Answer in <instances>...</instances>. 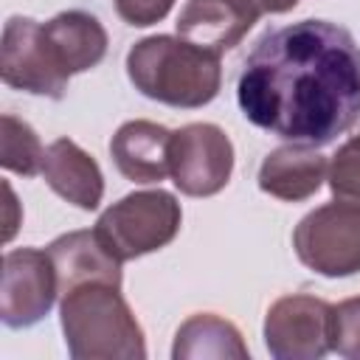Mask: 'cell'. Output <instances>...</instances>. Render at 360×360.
Segmentation results:
<instances>
[{
    "instance_id": "7a4b0ae2",
    "label": "cell",
    "mask_w": 360,
    "mask_h": 360,
    "mask_svg": "<svg viewBox=\"0 0 360 360\" xmlns=\"http://www.w3.org/2000/svg\"><path fill=\"white\" fill-rule=\"evenodd\" d=\"M135 90L169 107H202L219 93V56L183 37H146L127 53Z\"/></svg>"
},
{
    "instance_id": "4fadbf2b",
    "label": "cell",
    "mask_w": 360,
    "mask_h": 360,
    "mask_svg": "<svg viewBox=\"0 0 360 360\" xmlns=\"http://www.w3.org/2000/svg\"><path fill=\"white\" fill-rule=\"evenodd\" d=\"M45 183L76 208L93 211L104 194V177L98 163L70 138H56L42 158Z\"/></svg>"
},
{
    "instance_id": "7402d4cb",
    "label": "cell",
    "mask_w": 360,
    "mask_h": 360,
    "mask_svg": "<svg viewBox=\"0 0 360 360\" xmlns=\"http://www.w3.org/2000/svg\"><path fill=\"white\" fill-rule=\"evenodd\" d=\"M295 3H298V0H259V6H262L264 11H273V14L290 11V8H295Z\"/></svg>"
},
{
    "instance_id": "3957f363",
    "label": "cell",
    "mask_w": 360,
    "mask_h": 360,
    "mask_svg": "<svg viewBox=\"0 0 360 360\" xmlns=\"http://www.w3.org/2000/svg\"><path fill=\"white\" fill-rule=\"evenodd\" d=\"M62 332L76 360H143V329L118 287L82 284L62 298Z\"/></svg>"
},
{
    "instance_id": "ba28073f",
    "label": "cell",
    "mask_w": 360,
    "mask_h": 360,
    "mask_svg": "<svg viewBox=\"0 0 360 360\" xmlns=\"http://www.w3.org/2000/svg\"><path fill=\"white\" fill-rule=\"evenodd\" d=\"M264 343L278 360H315L332 349V304L298 292L278 298L264 318Z\"/></svg>"
},
{
    "instance_id": "ffe728a7",
    "label": "cell",
    "mask_w": 360,
    "mask_h": 360,
    "mask_svg": "<svg viewBox=\"0 0 360 360\" xmlns=\"http://www.w3.org/2000/svg\"><path fill=\"white\" fill-rule=\"evenodd\" d=\"M174 0H115V11L129 25H152L169 14Z\"/></svg>"
},
{
    "instance_id": "30bf717a",
    "label": "cell",
    "mask_w": 360,
    "mask_h": 360,
    "mask_svg": "<svg viewBox=\"0 0 360 360\" xmlns=\"http://www.w3.org/2000/svg\"><path fill=\"white\" fill-rule=\"evenodd\" d=\"M262 11L259 0H188L177 17V34L219 56L242 42Z\"/></svg>"
},
{
    "instance_id": "5b68a950",
    "label": "cell",
    "mask_w": 360,
    "mask_h": 360,
    "mask_svg": "<svg viewBox=\"0 0 360 360\" xmlns=\"http://www.w3.org/2000/svg\"><path fill=\"white\" fill-rule=\"evenodd\" d=\"M292 245L298 259L329 278L352 276L360 270V205L338 200L309 211L295 233Z\"/></svg>"
},
{
    "instance_id": "9a60e30c",
    "label": "cell",
    "mask_w": 360,
    "mask_h": 360,
    "mask_svg": "<svg viewBox=\"0 0 360 360\" xmlns=\"http://www.w3.org/2000/svg\"><path fill=\"white\" fill-rule=\"evenodd\" d=\"M323 177H326V158L312 146L292 143L273 149L264 158L259 169V188L278 200L298 202L312 197L321 188Z\"/></svg>"
},
{
    "instance_id": "44dd1931",
    "label": "cell",
    "mask_w": 360,
    "mask_h": 360,
    "mask_svg": "<svg viewBox=\"0 0 360 360\" xmlns=\"http://www.w3.org/2000/svg\"><path fill=\"white\" fill-rule=\"evenodd\" d=\"M3 194H6V231H3V239L8 242V239L17 233L20 214H17V197H14V191H11L8 183H3Z\"/></svg>"
},
{
    "instance_id": "e0dca14e",
    "label": "cell",
    "mask_w": 360,
    "mask_h": 360,
    "mask_svg": "<svg viewBox=\"0 0 360 360\" xmlns=\"http://www.w3.org/2000/svg\"><path fill=\"white\" fill-rule=\"evenodd\" d=\"M42 158H45V149H42L37 132L25 121L6 112L0 118V163L8 172L31 177V174L42 172Z\"/></svg>"
},
{
    "instance_id": "5bb4252c",
    "label": "cell",
    "mask_w": 360,
    "mask_h": 360,
    "mask_svg": "<svg viewBox=\"0 0 360 360\" xmlns=\"http://www.w3.org/2000/svg\"><path fill=\"white\" fill-rule=\"evenodd\" d=\"M45 39L68 76L96 68L107 53V31L87 11H62L42 22Z\"/></svg>"
},
{
    "instance_id": "7c38bea8",
    "label": "cell",
    "mask_w": 360,
    "mask_h": 360,
    "mask_svg": "<svg viewBox=\"0 0 360 360\" xmlns=\"http://www.w3.org/2000/svg\"><path fill=\"white\" fill-rule=\"evenodd\" d=\"M172 132L155 121H127L110 141V155L118 172L132 183H160L169 166Z\"/></svg>"
},
{
    "instance_id": "9c48e42d",
    "label": "cell",
    "mask_w": 360,
    "mask_h": 360,
    "mask_svg": "<svg viewBox=\"0 0 360 360\" xmlns=\"http://www.w3.org/2000/svg\"><path fill=\"white\" fill-rule=\"evenodd\" d=\"M59 295V281L48 250L17 248L3 256L0 315L11 329L42 321Z\"/></svg>"
},
{
    "instance_id": "277c9868",
    "label": "cell",
    "mask_w": 360,
    "mask_h": 360,
    "mask_svg": "<svg viewBox=\"0 0 360 360\" xmlns=\"http://www.w3.org/2000/svg\"><path fill=\"white\" fill-rule=\"evenodd\" d=\"M180 202L169 191H135L112 202L93 231L118 262H127L169 245L180 231Z\"/></svg>"
},
{
    "instance_id": "52a82bcc",
    "label": "cell",
    "mask_w": 360,
    "mask_h": 360,
    "mask_svg": "<svg viewBox=\"0 0 360 360\" xmlns=\"http://www.w3.org/2000/svg\"><path fill=\"white\" fill-rule=\"evenodd\" d=\"M0 76L14 90L48 98H62L70 79L59 68L45 39L42 22L31 17H11L6 22L0 45Z\"/></svg>"
},
{
    "instance_id": "2e32d148",
    "label": "cell",
    "mask_w": 360,
    "mask_h": 360,
    "mask_svg": "<svg viewBox=\"0 0 360 360\" xmlns=\"http://www.w3.org/2000/svg\"><path fill=\"white\" fill-rule=\"evenodd\" d=\"M174 360H186V357H236L245 360L248 357V346L242 343L239 329L211 312H200L191 315L174 335V349H172Z\"/></svg>"
},
{
    "instance_id": "ac0fdd59",
    "label": "cell",
    "mask_w": 360,
    "mask_h": 360,
    "mask_svg": "<svg viewBox=\"0 0 360 360\" xmlns=\"http://www.w3.org/2000/svg\"><path fill=\"white\" fill-rule=\"evenodd\" d=\"M329 188L338 200L360 205V135L346 141L329 163Z\"/></svg>"
},
{
    "instance_id": "6da1fadb",
    "label": "cell",
    "mask_w": 360,
    "mask_h": 360,
    "mask_svg": "<svg viewBox=\"0 0 360 360\" xmlns=\"http://www.w3.org/2000/svg\"><path fill=\"white\" fill-rule=\"evenodd\" d=\"M236 101L253 127L298 146H326L360 118V45L326 20L273 28L248 53Z\"/></svg>"
},
{
    "instance_id": "8fae6325",
    "label": "cell",
    "mask_w": 360,
    "mask_h": 360,
    "mask_svg": "<svg viewBox=\"0 0 360 360\" xmlns=\"http://www.w3.org/2000/svg\"><path fill=\"white\" fill-rule=\"evenodd\" d=\"M59 292L68 295L82 284H110L121 290V262L104 248L96 231H70L48 245Z\"/></svg>"
},
{
    "instance_id": "8992f818",
    "label": "cell",
    "mask_w": 360,
    "mask_h": 360,
    "mask_svg": "<svg viewBox=\"0 0 360 360\" xmlns=\"http://www.w3.org/2000/svg\"><path fill=\"white\" fill-rule=\"evenodd\" d=\"M169 166V174L183 194L211 197L231 180L233 143L217 124H186L172 132Z\"/></svg>"
},
{
    "instance_id": "d6986e66",
    "label": "cell",
    "mask_w": 360,
    "mask_h": 360,
    "mask_svg": "<svg viewBox=\"0 0 360 360\" xmlns=\"http://www.w3.org/2000/svg\"><path fill=\"white\" fill-rule=\"evenodd\" d=\"M332 349L349 360H360V295L332 307Z\"/></svg>"
}]
</instances>
